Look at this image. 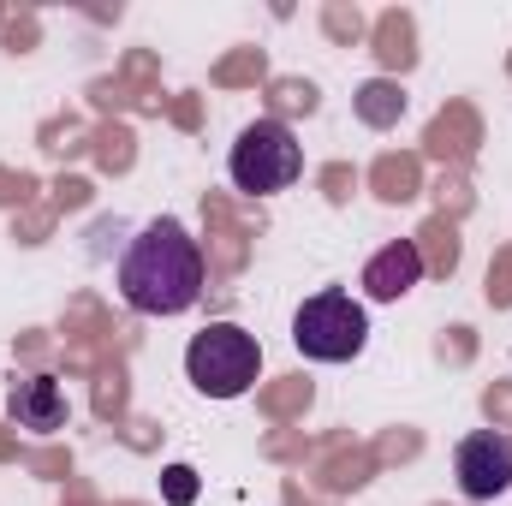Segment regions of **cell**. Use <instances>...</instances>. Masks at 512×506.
Returning <instances> with one entry per match:
<instances>
[{
  "label": "cell",
  "mask_w": 512,
  "mask_h": 506,
  "mask_svg": "<svg viewBox=\"0 0 512 506\" xmlns=\"http://www.w3.org/2000/svg\"><path fill=\"white\" fill-rule=\"evenodd\" d=\"M292 346L310 364H352L370 346V316L352 292H316L292 316Z\"/></svg>",
  "instance_id": "cell-3"
},
{
  "label": "cell",
  "mask_w": 512,
  "mask_h": 506,
  "mask_svg": "<svg viewBox=\"0 0 512 506\" xmlns=\"http://www.w3.org/2000/svg\"><path fill=\"white\" fill-rule=\"evenodd\" d=\"M358 114H364L370 126H393V120L405 114V90H393V84H364V90H358Z\"/></svg>",
  "instance_id": "cell-8"
},
{
  "label": "cell",
  "mask_w": 512,
  "mask_h": 506,
  "mask_svg": "<svg viewBox=\"0 0 512 506\" xmlns=\"http://www.w3.org/2000/svg\"><path fill=\"white\" fill-rule=\"evenodd\" d=\"M161 489H167V501H173V506H191V501H197V471H191V465H167Z\"/></svg>",
  "instance_id": "cell-9"
},
{
  "label": "cell",
  "mask_w": 512,
  "mask_h": 506,
  "mask_svg": "<svg viewBox=\"0 0 512 506\" xmlns=\"http://www.w3.org/2000/svg\"><path fill=\"white\" fill-rule=\"evenodd\" d=\"M6 417H12L18 429H30V435H54V429L66 423V387H60L54 376L12 381V393H6Z\"/></svg>",
  "instance_id": "cell-6"
},
{
  "label": "cell",
  "mask_w": 512,
  "mask_h": 506,
  "mask_svg": "<svg viewBox=\"0 0 512 506\" xmlns=\"http://www.w3.org/2000/svg\"><path fill=\"white\" fill-rule=\"evenodd\" d=\"M120 298L137 316H185L203 298V245L185 221L155 215L120 256Z\"/></svg>",
  "instance_id": "cell-1"
},
{
  "label": "cell",
  "mask_w": 512,
  "mask_h": 506,
  "mask_svg": "<svg viewBox=\"0 0 512 506\" xmlns=\"http://www.w3.org/2000/svg\"><path fill=\"white\" fill-rule=\"evenodd\" d=\"M453 477L465 501H495L512 489V441L495 429H477L453 447Z\"/></svg>",
  "instance_id": "cell-5"
},
{
  "label": "cell",
  "mask_w": 512,
  "mask_h": 506,
  "mask_svg": "<svg viewBox=\"0 0 512 506\" xmlns=\"http://www.w3.org/2000/svg\"><path fill=\"white\" fill-rule=\"evenodd\" d=\"M417 280H423V251H417L411 239H393V245H382V251L364 262V292H370L376 304L405 298Z\"/></svg>",
  "instance_id": "cell-7"
},
{
  "label": "cell",
  "mask_w": 512,
  "mask_h": 506,
  "mask_svg": "<svg viewBox=\"0 0 512 506\" xmlns=\"http://www.w3.org/2000/svg\"><path fill=\"white\" fill-rule=\"evenodd\" d=\"M262 376V346L239 322H209L191 346H185V381L209 399H239Z\"/></svg>",
  "instance_id": "cell-2"
},
{
  "label": "cell",
  "mask_w": 512,
  "mask_h": 506,
  "mask_svg": "<svg viewBox=\"0 0 512 506\" xmlns=\"http://www.w3.org/2000/svg\"><path fill=\"white\" fill-rule=\"evenodd\" d=\"M227 173H233V185L251 191V197H280V191H292L298 173H304V143L292 137L286 120H251V126L239 131L233 155H227Z\"/></svg>",
  "instance_id": "cell-4"
}]
</instances>
